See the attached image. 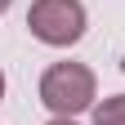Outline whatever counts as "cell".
Listing matches in <instances>:
<instances>
[{"instance_id": "6", "label": "cell", "mask_w": 125, "mask_h": 125, "mask_svg": "<svg viewBox=\"0 0 125 125\" xmlns=\"http://www.w3.org/2000/svg\"><path fill=\"white\" fill-rule=\"evenodd\" d=\"M9 5H13V0H0V13H5V9H9Z\"/></svg>"}, {"instance_id": "4", "label": "cell", "mask_w": 125, "mask_h": 125, "mask_svg": "<svg viewBox=\"0 0 125 125\" xmlns=\"http://www.w3.org/2000/svg\"><path fill=\"white\" fill-rule=\"evenodd\" d=\"M49 125H76V121H72V116H54Z\"/></svg>"}, {"instance_id": "2", "label": "cell", "mask_w": 125, "mask_h": 125, "mask_svg": "<svg viewBox=\"0 0 125 125\" xmlns=\"http://www.w3.org/2000/svg\"><path fill=\"white\" fill-rule=\"evenodd\" d=\"M31 36L49 49H67L85 36V5L81 0H31L27 9Z\"/></svg>"}, {"instance_id": "3", "label": "cell", "mask_w": 125, "mask_h": 125, "mask_svg": "<svg viewBox=\"0 0 125 125\" xmlns=\"http://www.w3.org/2000/svg\"><path fill=\"white\" fill-rule=\"evenodd\" d=\"M94 125H125V94H112L94 107Z\"/></svg>"}, {"instance_id": "1", "label": "cell", "mask_w": 125, "mask_h": 125, "mask_svg": "<svg viewBox=\"0 0 125 125\" xmlns=\"http://www.w3.org/2000/svg\"><path fill=\"white\" fill-rule=\"evenodd\" d=\"M40 103L54 116H81L94 107V72L85 62H54L40 76Z\"/></svg>"}, {"instance_id": "5", "label": "cell", "mask_w": 125, "mask_h": 125, "mask_svg": "<svg viewBox=\"0 0 125 125\" xmlns=\"http://www.w3.org/2000/svg\"><path fill=\"white\" fill-rule=\"evenodd\" d=\"M0 98H5V72H0Z\"/></svg>"}]
</instances>
